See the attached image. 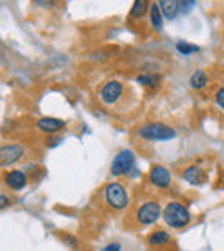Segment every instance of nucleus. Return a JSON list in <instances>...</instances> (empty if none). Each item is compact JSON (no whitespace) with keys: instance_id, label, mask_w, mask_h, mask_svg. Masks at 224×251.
I'll use <instances>...</instances> for the list:
<instances>
[{"instance_id":"1","label":"nucleus","mask_w":224,"mask_h":251,"mask_svg":"<svg viewBox=\"0 0 224 251\" xmlns=\"http://www.w3.org/2000/svg\"><path fill=\"white\" fill-rule=\"evenodd\" d=\"M162 217H164V222L168 224L171 229H183L186 227L190 222H192V213L186 208V205L179 201H169L168 205L164 206V212H162Z\"/></svg>"},{"instance_id":"2","label":"nucleus","mask_w":224,"mask_h":251,"mask_svg":"<svg viewBox=\"0 0 224 251\" xmlns=\"http://www.w3.org/2000/svg\"><path fill=\"white\" fill-rule=\"evenodd\" d=\"M138 136L145 141H169L176 138V131L162 122H150L138 129Z\"/></svg>"},{"instance_id":"3","label":"nucleus","mask_w":224,"mask_h":251,"mask_svg":"<svg viewBox=\"0 0 224 251\" xmlns=\"http://www.w3.org/2000/svg\"><path fill=\"white\" fill-rule=\"evenodd\" d=\"M104 195L105 201L114 210H124L130 205V196H128L126 188L123 184H119V182H111V184L105 186Z\"/></svg>"},{"instance_id":"4","label":"nucleus","mask_w":224,"mask_h":251,"mask_svg":"<svg viewBox=\"0 0 224 251\" xmlns=\"http://www.w3.org/2000/svg\"><path fill=\"white\" fill-rule=\"evenodd\" d=\"M161 215H162L161 205L157 201H154V200H148V201L141 203L137 208V213H135L137 222L140 226H152V224L157 222Z\"/></svg>"},{"instance_id":"5","label":"nucleus","mask_w":224,"mask_h":251,"mask_svg":"<svg viewBox=\"0 0 224 251\" xmlns=\"http://www.w3.org/2000/svg\"><path fill=\"white\" fill-rule=\"evenodd\" d=\"M135 162L137 157L131 150H123L116 155V158L112 160V167H111V174L114 177H119V176H126L130 174L135 169Z\"/></svg>"},{"instance_id":"6","label":"nucleus","mask_w":224,"mask_h":251,"mask_svg":"<svg viewBox=\"0 0 224 251\" xmlns=\"http://www.w3.org/2000/svg\"><path fill=\"white\" fill-rule=\"evenodd\" d=\"M124 93V86L121 81H109L102 86L100 90V100L104 101L105 105H114L121 100Z\"/></svg>"},{"instance_id":"7","label":"nucleus","mask_w":224,"mask_h":251,"mask_svg":"<svg viewBox=\"0 0 224 251\" xmlns=\"http://www.w3.org/2000/svg\"><path fill=\"white\" fill-rule=\"evenodd\" d=\"M25 155V148L21 145H2L0 147V167H7L19 162Z\"/></svg>"},{"instance_id":"8","label":"nucleus","mask_w":224,"mask_h":251,"mask_svg":"<svg viewBox=\"0 0 224 251\" xmlns=\"http://www.w3.org/2000/svg\"><path fill=\"white\" fill-rule=\"evenodd\" d=\"M148 179L154 186L157 188H169L171 186V172L164 167V165H152L150 172H148Z\"/></svg>"},{"instance_id":"9","label":"nucleus","mask_w":224,"mask_h":251,"mask_svg":"<svg viewBox=\"0 0 224 251\" xmlns=\"http://www.w3.org/2000/svg\"><path fill=\"white\" fill-rule=\"evenodd\" d=\"M183 177H185V181L190 182V184L202 186L207 182L209 176H207V172L203 171L202 167H198V165H190V167H186L185 171H183Z\"/></svg>"},{"instance_id":"10","label":"nucleus","mask_w":224,"mask_h":251,"mask_svg":"<svg viewBox=\"0 0 224 251\" xmlns=\"http://www.w3.org/2000/svg\"><path fill=\"white\" fill-rule=\"evenodd\" d=\"M36 127H38L42 133L47 134H54V133H59L66 127V122L60 121V119H54V117H43L36 122Z\"/></svg>"},{"instance_id":"11","label":"nucleus","mask_w":224,"mask_h":251,"mask_svg":"<svg viewBox=\"0 0 224 251\" xmlns=\"http://www.w3.org/2000/svg\"><path fill=\"white\" fill-rule=\"evenodd\" d=\"M5 184L14 191H21L28 184V177L23 171H11L5 174Z\"/></svg>"},{"instance_id":"12","label":"nucleus","mask_w":224,"mask_h":251,"mask_svg":"<svg viewBox=\"0 0 224 251\" xmlns=\"http://www.w3.org/2000/svg\"><path fill=\"white\" fill-rule=\"evenodd\" d=\"M157 5H159V9H161L162 16H164L166 19H169V21L176 19L179 12H181L179 11L178 0H157Z\"/></svg>"},{"instance_id":"13","label":"nucleus","mask_w":224,"mask_h":251,"mask_svg":"<svg viewBox=\"0 0 224 251\" xmlns=\"http://www.w3.org/2000/svg\"><path fill=\"white\" fill-rule=\"evenodd\" d=\"M171 234L168 232V230L164 229H159V230H154V232L148 236L147 243L150 248H162V246H168L169 243H171Z\"/></svg>"},{"instance_id":"14","label":"nucleus","mask_w":224,"mask_h":251,"mask_svg":"<svg viewBox=\"0 0 224 251\" xmlns=\"http://www.w3.org/2000/svg\"><path fill=\"white\" fill-rule=\"evenodd\" d=\"M148 9H150V0H135L133 7L130 11V19L133 21H141L147 16Z\"/></svg>"},{"instance_id":"15","label":"nucleus","mask_w":224,"mask_h":251,"mask_svg":"<svg viewBox=\"0 0 224 251\" xmlns=\"http://www.w3.org/2000/svg\"><path fill=\"white\" fill-rule=\"evenodd\" d=\"M148 16H150V25L155 31H162V25H164V16H162L161 9H159L157 4H150V9H148Z\"/></svg>"},{"instance_id":"16","label":"nucleus","mask_w":224,"mask_h":251,"mask_svg":"<svg viewBox=\"0 0 224 251\" xmlns=\"http://www.w3.org/2000/svg\"><path fill=\"white\" fill-rule=\"evenodd\" d=\"M207 84H209V76H207V73H203V71H195V73L192 74V77H190V86H192L193 90H203Z\"/></svg>"},{"instance_id":"17","label":"nucleus","mask_w":224,"mask_h":251,"mask_svg":"<svg viewBox=\"0 0 224 251\" xmlns=\"http://www.w3.org/2000/svg\"><path fill=\"white\" fill-rule=\"evenodd\" d=\"M137 83L148 88H155L159 83V76H155V74H141V76L137 77Z\"/></svg>"},{"instance_id":"18","label":"nucleus","mask_w":224,"mask_h":251,"mask_svg":"<svg viewBox=\"0 0 224 251\" xmlns=\"http://www.w3.org/2000/svg\"><path fill=\"white\" fill-rule=\"evenodd\" d=\"M176 49H178V52L183 53V55H192V53H196L200 50L196 45H192V43H188V42H179L178 45H176Z\"/></svg>"},{"instance_id":"19","label":"nucleus","mask_w":224,"mask_h":251,"mask_svg":"<svg viewBox=\"0 0 224 251\" xmlns=\"http://www.w3.org/2000/svg\"><path fill=\"white\" fill-rule=\"evenodd\" d=\"M178 2H179V11H183L185 14H188L196 4V0H178Z\"/></svg>"},{"instance_id":"20","label":"nucleus","mask_w":224,"mask_h":251,"mask_svg":"<svg viewBox=\"0 0 224 251\" xmlns=\"http://www.w3.org/2000/svg\"><path fill=\"white\" fill-rule=\"evenodd\" d=\"M60 239H62L64 243L67 244V246L74 248V250H76V248H78V241H76V237L71 236V234H60Z\"/></svg>"},{"instance_id":"21","label":"nucleus","mask_w":224,"mask_h":251,"mask_svg":"<svg viewBox=\"0 0 224 251\" xmlns=\"http://www.w3.org/2000/svg\"><path fill=\"white\" fill-rule=\"evenodd\" d=\"M214 98H216V103L219 105L221 108H224V86L216 91V97Z\"/></svg>"},{"instance_id":"22","label":"nucleus","mask_w":224,"mask_h":251,"mask_svg":"<svg viewBox=\"0 0 224 251\" xmlns=\"http://www.w3.org/2000/svg\"><path fill=\"white\" fill-rule=\"evenodd\" d=\"M35 4L40 5V7L49 9V7H52V5L56 4V0H35Z\"/></svg>"},{"instance_id":"23","label":"nucleus","mask_w":224,"mask_h":251,"mask_svg":"<svg viewBox=\"0 0 224 251\" xmlns=\"http://www.w3.org/2000/svg\"><path fill=\"white\" fill-rule=\"evenodd\" d=\"M9 198L5 195H2V193H0V210H4V208H7L9 206Z\"/></svg>"},{"instance_id":"24","label":"nucleus","mask_w":224,"mask_h":251,"mask_svg":"<svg viewBox=\"0 0 224 251\" xmlns=\"http://www.w3.org/2000/svg\"><path fill=\"white\" fill-rule=\"evenodd\" d=\"M104 251H121V246H119L117 243L109 244V246H105V248H104Z\"/></svg>"}]
</instances>
